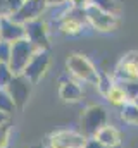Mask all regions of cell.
Wrapping results in <instances>:
<instances>
[{"mask_svg":"<svg viewBox=\"0 0 138 148\" xmlns=\"http://www.w3.org/2000/svg\"><path fill=\"white\" fill-rule=\"evenodd\" d=\"M66 69L68 73L81 81V83H86V84H97V79H99V71L95 67V64L83 53L79 52H72L69 53L68 59H66Z\"/></svg>","mask_w":138,"mask_h":148,"instance_id":"cell-1","label":"cell"},{"mask_svg":"<svg viewBox=\"0 0 138 148\" xmlns=\"http://www.w3.org/2000/svg\"><path fill=\"white\" fill-rule=\"evenodd\" d=\"M109 121V114L107 109L100 103H92L88 105L79 119V133L85 138H93L97 134V131L104 127Z\"/></svg>","mask_w":138,"mask_h":148,"instance_id":"cell-2","label":"cell"},{"mask_svg":"<svg viewBox=\"0 0 138 148\" xmlns=\"http://www.w3.org/2000/svg\"><path fill=\"white\" fill-rule=\"evenodd\" d=\"M85 16H86V23L92 29L99 31V33H112L121 26V17L110 12H105L102 9L88 3L85 7Z\"/></svg>","mask_w":138,"mask_h":148,"instance_id":"cell-3","label":"cell"},{"mask_svg":"<svg viewBox=\"0 0 138 148\" xmlns=\"http://www.w3.org/2000/svg\"><path fill=\"white\" fill-rule=\"evenodd\" d=\"M57 26V31L64 36H78L83 33L85 26H88L86 23V16H85V9H76V7H69V10L57 21H54Z\"/></svg>","mask_w":138,"mask_h":148,"instance_id":"cell-4","label":"cell"},{"mask_svg":"<svg viewBox=\"0 0 138 148\" xmlns=\"http://www.w3.org/2000/svg\"><path fill=\"white\" fill-rule=\"evenodd\" d=\"M36 52L31 41L26 38H21L17 41L12 43L10 47V59H9V67L12 69L14 74H21L24 71V67L28 66V62L31 60L33 53Z\"/></svg>","mask_w":138,"mask_h":148,"instance_id":"cell-5","label":"cell"},{"mask_svg":"<svg viewBox=\"0 0 138 148\" xmlns=\"http://www.w3.org/2000/svg\"><path fill=\"white\" fill-rule=\"evenodd\" d=\"M88 138H85L79 131L59 129L47 136L45 148H83Z\"/></svg>","mask_w":138,"mask_h":148,"instance_id":"cell-6","label":"cell"},{"mask_svg":"<svg viewBox=\"0 0 138 148\" xmlns=\"http://www.w3.org/2000/svg\"><path fill=\"white\" fill-rule=\"evenodd\" d=\"M24 29H26V40L31 41V45L36 50H50V47H52L50 28H48V23L43 17L26 23Z\"/></svg>","mask_w":138,"mask_h":148,"instance_id":"cell-7","label":"cell"},{"mask_svg":"<svg viewBox=\"0 0 138 148\" xmlns=\"http://www.w3.org/2000/svg\"><path fill=\"white\" fill-rule=\"evenodd\" d=\"M48 67H50V50H36L21 74L34 86L47 74Z\"/></svg>","mask_w":138,"mask_h":148,"instance_id":"cell-8","label":"cell"},{"mask_svg":"<svg viewBox=\"0 0 138 148\" xmlns=\"http://www.w3.org/2000/svg\"><path fill=\"white\" fill-rule=\"evenodd\" d=\"M112 76L116 83H124V81H137L138 79V50L126 52L116 64Z\"/></svg>","mask_w":138,"mask_h":148,"instance_id":"cell-9","label":"cell"},{"mask_svg":"<svg viewBox=\"0 0 138 148\" xmlns=\"http://www.w3.org/2000/svg\"><path fill=\"white\" fill-rule=\"evenodd\" d=\"M9 91V95L12 97L17 110H23L31 97V90H33V84L23 76V74H14L12 81L9 83V86L5 88Z\"/></svg>","mask_w":138,"mask_h":148,"instance_id":"cell-10","label":"cell"},{"mask_svg":"<svg viewBox=\"0 0 138 148\" xmlns=\"http://www.w3.org/2000/svg\"><path fill=\"white\" fill-rule=\"evenodd\" d=\"M45 10H47L45 0H26V2L23 3V7H21L12 17H14L17 23L26 24V23H30V21H34V19L43 17Z\"/></svg>","mask_w":138,"mask_h":148,"instance_id":"cell-11","label":"cell"},{"mask_svg":"<svg viewBox=\"0 0 138 148\" xmlns=\"http://www.w3.org/2000/svg\"><path fill=\"white\" fill-rule=\"evenodd\" d=\"M21 38H26L24 24L17 23L12 16H3L0 17V40L14 43Z\"/></svg>","mask_w":138,"mask_h":148,"instance_id":"cell-12","label":"cell"},{"mask_svg":"<svg viewBox=\"0 0 138 148\" xmlns=\"http://www.w3.org/2000/svg\"><path fill=\"white\" fill-rule=\"evenodd\" d=\"M85 93L78 81L74 79H61L59 83V98L64 103H79Z\"/></svg>","mask_w":138,"mask_h":148,"instance_id":"cell-13","label":"cell"},{"mask_svg":"<svg viewBox=\"0 0 138 148\" xmlns=\"http://www.w3.org/2000/svg\"><path fill=\"white\" fill-rule=\"evenodd\" d=\"M93 138H95L99 143H102L105 147H110V148H119L121 143H123V134H121V131H119L116 126L109 124V122L97 131V134H95Z\"/></svg>","mask_w":138,"mask_h":148,"instance_id":"cell-14","label":"cell"},{"mask_svg":"<svg viewBox=\"0 0 138 148\" xmlns=\"http://www.w3.org/2000/svg\"><path fill=\"white\" fill-rule=\"evenodd\" d=\"M104 98L107 100V103H110V105H112V107H116V109H123V107L130 102L128 95L124 93V90L121 88V84H119V83H116V84L107 91V95H105Z\"/></svg>","mask_w":138,"mask_h":148,"instance_id":"cell-15","label":"cell"},{"mask_svg":"<svg viewBox=\"0 0 138 148\" xmlns=\"http://www.w3.org/2000/svg\"><path fill=\"white\" fill-rule=\"evenodd\" d=\"M119 117L126 124L138 126V105H135L133 102H128L123 109H119Z\"/></svg>","mask_w":138,"mask_h":148,"instance_id":"cell-16","label":"cell"},{"mask_svg":"<svg viewBox=\"0 0 138 148\" xmlns=\"http://www.w3.org/2000/svg\"><path fill=\"white\" fill-rule=\"evenodd\" d=\"M114 84H116V79H114L112 74L105 73V71H99V79H97L95 88H97V91H99L102 97L107 95V91H109Z\"/></svg>","mask_w":138,"mask_h":148,"instance_id":"cell-17","label":"cell"},{"mask_svg":"<svg viewBox=\"0 0 138 148\" xmlns=\"http://www.w3.org/2000/svg\"><path fill=\"white\" fill-rule=\"evenodd\" d=\"M16 110H17V107H16L12 97L9 95V91L7 90H0V112H3V114H7L10 117Z\"/></svg>","mask_w":138,"mask_h":148,"instance_id":"cell-18","label":"cell"},{"mask_svg":"<svg viewBox=\"0 0 138 148\" xmlns=\"http://www.w3.org/2000/svg\"><path fill=\"white\" fill-rule=\"evenodd\" d=\"M92 5L102 9L105 12H110V14H116V16H121V5L117 0H90Z\"/></svg>","mask_w":138,"mask_h":148,"instance_id":"cell-19","label":"cell"},{"mask_svg":"<svg viewBox=\"0 0 138 148\" xmlns=\"http://www.w3.org/2000/svg\"><path fill=\"white\" fill-rule=\"evenodd\" d=\"M12 77H14V73L9 67V64H0V90H5L12 81Z\"/></svg>","mask_w":138,"mask_h":148,"instance_id":"cell-20","label":"cell"},{"mask_svg":"<svg viewBox=\"0 0 138 148\" xmlns=\"http://www.w3.org/2000/svg\"><path fill=\"white\" fill-rule=\"evenodd\" d=\"M119 84H121V88L124 90V93L128 95L130 102H133L138 97V79L137 81H124V83H119Z\"/></svg>","mask_w":138,"mask_h":148,"instance_id":"cell-21","label":"cell"},{"mask_svg":"<svg viewBox=\"0 0 138 148\" xmlns=\"http://www.w3.org/2000/svg\"><path fill=\"white\" fill-rule=\"evenodd\" d=\"M10 47H12V43L0 40V64H9V59H10Z\"/></svg>","mask_w":138,"mask_h":148,"instance_id":"cell-22","label":"cell"},{"mask_svg":"<svg viewBox=\"0 0 138 148\" xmlns=\"http://www.w3.org/2000/svg\"><path fill=\"white\" fill-rule=\"evenodd\" d=\"M9 138H10V122L0 126V148L9 147Z\"/></svg>","mask_w":138,"mask_h":148,"instance_id":"cell-23","label":"cell"},{"mask_svg":"<svg viewBox=\"0 0 138 148\" xmlns=\"http://www.w3.org/2000/svg\"><path fill=\"white\" fill-rule=\"evenodd\" d=\"M7 2V14L9 16H14L21 7H23V3L26 2V0H5Z\"/></svg>","mask_w":138,"mask_h":148,"instance_id":"cell-24","label":"cell"},{"mask_svg":"<svg viewBox=\"0 0 138 148\" xmlns=\"http://www.w3.org/2000/svg\"><path fill=\"white\" fill-rule=\"evenodd\" d=\"M83 148H110V147H105V145H102V143H99L95 138H88Z\"/></svg>","mask_w":138,"mask_h":148,"instance_id":"cell-25","label":"cell"},{"mask_svg":"<svg viewBox=\"0 0 138 148\" xmlns=\"http://www.w3.org/2000/svg\"><path fill=\"white\" fill-rule=\"evenodd\" d=\"M47 3V9H54V7H61V5H66L69 3L68 0H45Z\"/></svg>","mask_w":138,"mask_h":148,"instance_id":"cell-26","label":"cell"},{"mask_svg":"<svg viewBox=\"0 0 138 148\" xmlns=\"http://www.w3.org/2000/svg\"><path fill=\"white\" fill-rule=\"evenodd\" d=\"M68 2L72 7H76V9H85L90 3V0H68Z\"/></svg>","mask_w":138,"mask_h":148,"instance_id":"cell-27","label":"cell"},{"mask_svg":"<svg viewBox=\"0 0 138 148\" xmlns=\"http://www.w3.org/2000/svg\"><path fill=\"white\" fill-rule=\"evenodd\" d=\"M3 16H9L7 14V2L0 0V17H3Z\"/></svg>","mask_w":138,"mask_h":148,"instance_id":"cell-28","label":"cell"},{"mask_svg":"<svg viewBox=\"0 0 138 148\" xmlns=\"http://www.w3.org/2000/svg\"><path fill=\"white\" fill-rule=\"evenodd\" d=\"M7 122H9V115L3 114V112H0V126H3V124H7Z\"/></svg>","mask_w":138,"mask_h":148,"instance_id":"cell-29","label":"cell"},{"mask_svg":"<svg viewBox=\"0 0 138 148\" xmlns=\"http://www.w3.org/2000/svg\"><path fill=\"white\" fill-rule=\"evenodd\" d=\"M30 148H45V145H31Z\"/></svg>","mask_w":138,"mask_h":148,"instance_id":"cell-30","label":"cell"},{"mask_svg":"<svg viewBox=\"0 0 138 148\" xmlns=\"http://www.w3.org/2000/svg\"><path fill=\"white\" fill-rule=\"evenodd\" d=\"M133 103H135V105H138V97L135 98V100H133Z\"/></svg>","mask_w":138,"mask_h":148,"instance_id":"cell-31","label":"cell"}]
</instances>
